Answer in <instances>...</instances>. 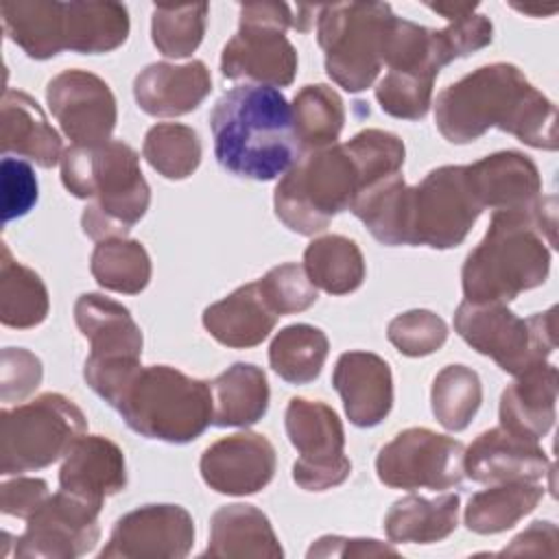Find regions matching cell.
Listing matches in <instances>:
<instances>
[{"instance_id": "1", "label": "cell", "mask_w": 559, "mask_h": 559, "mask_svg": "<svg viewBox=\"0 0 559 559\" xmlns=\"http://www.w3.org/2000/svg\"><path fill=\"white\" fill-rule=\"evenodd\" d=\"M404 155V142L382 129H365L345 144L308 151L275 186V214L290 231L314 236L349 210L367 186L400 173Z\"/></svg>"}, {"instance_id": "2", "label": "cell", "mask_w": 559, "mask_h": 559, "mask_svg": "<svg viewBox=\"0 0 559 559\" xmlns=\"http://www.w3.org/2000/svg\"><path fill=\"white\" fill-rule=\"evenodd\" d=\"M435 122L452 144L478 140L491 127L520 142L555 151L557 107L513 63H489L437 94Z\"/></svg>"}, {"instance_id": "3", "label": "cell", "mask_w": 559, "mask_h": 559, "mask_svg": "<svg viewBox=\"0 0 559 559\" xmlns=\"http://www.w3.org/2000/svg\"><path fill=\"white\" fill-rule=\"evenodd\" d=\"M555 197H542L524 210L493 212L485 238L469 251L461 280L465 301L507 304L542 286L555 245Z\"/></svg>"}, {"instance_id": "4", "label": "cell", "mask_w": 559, "mask_h": 559, "mask_svg": "<svg viewBox=\"0 0 559 559\" xmlns=\"http://www.w3.org/2000/svg\"><path fill=\"white\" fill-rule=\"evenodd\" d=\"M216 162L236 177L271 181L299 159V140L286 96L271 85L227 90L210 114Z\"/></svg>"}, {"instance_id": "5", "label": "cell", "mask_w": 559, "mask_h": 559, "mask_svg": "<svg viewBox=\"0 0 559 559\" xmlns=\"http://www.w3.org/2000/svg\"><path fill=\"white\" fill-rule=\"evenodd\" d=\"M61 181L76 199H87L81 227L94 240L124 238L146 214L151 188L138 153L122 140L72 144L61 155Z\"/></svg>"}, {"instance_id": "6", "label": "cell", "mask_w": 559, "mask_h": 559, "mask_svg": "<svg viewBox=\"0 0 559 559\" xmlns=\"http://www.w3.org/2000/svg\"><path fill=\"white\" fill-rule=\"evenodd\" d=\"M109 406L146 439L188 443L212 424V382L168 365H140Z\"/></svg>"}, {"instance_id": "7", "label": "cell", "mask_w": 559, "mask_h": 559, "mask_svg": "<svg viewBox=\"0 0 559 559\" xmlns=\"http://www.w3.org/2000/svg\"><path fill=\"white\" fill-rule=\"evenodd\" d=\"M395 13L384 2H336L319 9L317 39L328 76L347 92L371 87L382 70L389 26Z\"/></svg>"}, {"instance_id": "8", "label": "cell", "mask_w": 559, "mask_h": 559, "mask_svg": "<svg viewBox=\"0 0 559 559\" xmlns=\"http://www.w3.org/2000/svg\"><path fill=\"white\" fill-rule=\"evenodd\" d=\"M81 408L61 393H41L0 413V474H24L52 465L85 432Z\"/></svg>"}, {"instance_id": "9", "label": "cell", "mask_w": 559, "mask_h": 559, "mask_svg": "<svg viewBox=\"0 0 559 559\" xmlns=\"http://www.w3.org/2000/svg\"><path fill=\"white\" fill-rule=\"evenodd\" d=\"M454 330L511 376L546 362L557 347L555 308L520 319L504 304L463 301L454 312Z\"/></svg>"}, {"instance_id": "10", "label": "cell", "mask_w": 559, "mask_h": 559, "mask_svg": "<svg viewBox=\"0 0 559 559\" xmlns=\"http://www.w3.org/2000/svg\"><path fill=\"white\" fill-rule=\"evenodd\" d=\"M293 9L286 2L240 4L238 33L225 44L221 72L231 81L284 87L297 72V52L286 39Z\"/></svg>"}, {"instance_id": "11", "label": "cell", "mask_w": 559, "mask_h": 559, "mask_svg": "<svg viewBox=\"0 0 559 559\" xmlns=\"http://www.w3.org/2000/svg\"><path fill=\"white\" fill-rule=\"evenodd\" d=\"M480 212L483 205L472 190L467 166L435 168L421 183L406 186L404 245L459 247Z\"/></svg>"}, {"instance_id": "12", "label": "cell", "mask_w": 559, "mask_h": 559, "mask_svg": "<svg viewBox=\"0 0 559 559\" xmlns=\"http://www.w3.org/2000/svg\"><path fill=\"white\" fill-rule=\"evenodd\" d=\"M286 435L299 459L293 480L306 491H323L347 480L352 463L345 456V432L338 415L325 402L293 397L286 406Z\"/></svg>"}, {"instance_id": "13", "label": "cell", "mask_w": 559, "mask_h": 559, "mask_svg": "<svg viewBox=\"0 0 559 559\" xmlns=\"http://www.w3.org/2000/svg\"><path fill=\"white\" fill-rule=\"evenodd\" d=\"M465 445L428 428H406L380 448L376 474L393 489H448L463 480Z\"/></svg>"}, {"instance_id": "14", "label": "cell", "mask_w": 559, "mask_h": 559, "mask_svg": "<svg viewBox=\"0 0 559 559\" xmlns=\"http://www.w3.org/2000/svg\"><path fill=\"white\" fill-rule=\"evenodd\" d=\"M98 513V504L59 489L26 520L15 557L74 559L90 552L100 537Z\"/></svg>"}, {"instance_id": "15", "label": "cell", "mask_w": 559, "mask_h": 559, "mask_svg": "<svg viewBox=\"0 0 559 559\" xmlns=\"http://www.w3.org/2000/svg\"><path fill=\"white\" fill-rule=\"evenodd\" d=\"M46 100L74 144L107 142L116 127V98L109 85L87 70H63L52 76L46 85Z\"/></svg>"}, {"instance_id": "16", "label": "cell", "mask_w": 559, "mask_h": 559, "mask_svg": "<svg viewBox=\"0 0 559 559\" xmlns=\"http://www.w3.org/2000/svg\"><path fill=\"white\" fill-rule=\"evenodd\" d=\"M194 544L192 515L179 504H146L122 515L100 557L122 559H179Z\"/></svg>"}, {"instance_id": "17", "label": "cell", "mask_w": 559, "mask_h": 559, "mask_svg": "<svg viewBox=\"0 0 559 559\" xmlns=\"http://www.w3.org/2000/svg\"><path fill=\"white\" fill-rule=\"evenodd\" d=\"M205 485L227 496L264 489L275 474V448L258 432H236L205 448L199 461Z\"/></svg>"}, {"instance_id": "18", "label": "cell", "mask_w": 559, "mask_h": 559, "mask_svg": "<svg viewBox=\"0 0 559 559\" xmlns=\"http://www.w3.org/2000/svg\"><path fill=\"white\" fill-rule=\"evenodd\" d=\"M555 467L539 441L515 435L502 426L480 432L469 448H465L463 472L476 483H507V480H542Z\"/></svg>"}, {"instance_id": "19", "label": "cell", "mask_w": 559, "mask_h": 559, "mask_svg": "<svg viewBox=\"0 0 559 559\" xmlns=\"http://www.w3.org/2000/svg\"><path fill=\"white\" fill-rule=\"evenodd\" d=\"M332 384L343 400L354 426H378L393 406V376L384 358L371 352H345L338 356Z\"/></svg>"}, {"instance_id": "20", "label": "cell", "mask_w": 559, "mask_h": 559, "mask_svg": "<svg viewBox=\"0 0 559 559\" xmlns=\"http://www.w3.org/2000/svg\"><path fill=\"white\" fill-rule=\"evenodd\" d=\"M124 485V454L103 435H81L63 456L59 487L76 498L103 507L105 498L122 491Z\"/></svg>"}, {"instance_id": "21", "label": "cell", "mask_w": 559, "mask_h": 559, "mask_svg": "<svg viewBox=\"0 0 559 559\" xmlns=\"http://www.w3.org/2000/svg\"><path fill=\"white\" fill-rule=\"evenodd\" d=\"M212 90V76L203 61L151 63L133 81L138 107L157 118H173L194 111Z\"/></svg>"}, {"instance_id": "22", "label": "cell", "mask_w": 559, "mask_h": 559, "mask_svg": "<svg viewBox=\"0 0 559 559\" xmlns=\"http://www.w3.org/2000/svg\"><path fill=\"white\" fill-rule=\"evenodd\" d=\"M74 321L81 334L90 341L92 362H124L140 360L142 330L131 312L98 293H83L74 304Z\"/></svg>"}, {"instance_id": "23", "label": "cell", "mask_w": 559, "mask_h": 559, "mask_svg": "<svg viewBox=\"0 0 559 559\" xmlns=\"http://www.w3.org/2000/svg\"><path fill=\"white\" fill-rule=\"evenodd\" d=\"M467 177L483 210H524L542 199L539 170L518 151H500L469 164Z\"/></svg>"}, {"instance_id": "24", "label": "cell", "mask_w": 559, "mask_h": 559, "mask_svg": "<svg viewBox=\"0 0 559 559\" xmlns=\"http://www.w3.org/2000/svg\"><path fill=\"white\" fill-rule=\"evenodd\" d=\"M557 367L539 362L515 376L500 395V426L539 441L555 424Z\"/></svg>"}, {"instance_id": "25", "label": "cell", "mask_w": 559, "mask_h": 559, "mask_svg": "<svg viewBox=\"0 0 559 559\" xmlns=\"http://www.w3.org/2000/svg\"><path fill=\"white\" fill-rule=\"evenodd\" d=\"M0 146L2 155L26 157L41 168H52L63 155L59 133L52 129L37 100L20 90H4Z\"/></svg>"}, {"instance_id": "26", "label": "cell", "mask_w": 559, "mask_h": 559, "mask_svg": "<svg viewBox=\"0 0 559 559\" xmlns=\"http://www.w3.org/2000/svg\"><path fill=\"white\" fill-rule=\"evenodd\" d=\"M277 314L264 299L258 282L236 288L203 312V325L210 336L236 349L260 345L273 332Z\"/></svg>"}, {"instance_id": "27", "label": "cell", "mask_w": 559, "mask_h": 559, "mask_svg": "<svg viewBox=\"0 0 559 559\" xmlns=\"http://www.w3.org/2000/svg\"><path fill=\"white\" fill-rule=\"evenodd\" d=\"M205 557H282L284 550L269 518L253 504H225L210 520Z\"/></svg>"}, {"instance_id": "28", "label": "cell", "mask_w": 559, "mask_h": 559, "mask_svg": "<svg viewBox=\"0 0 559 559\" xmlns=\"http://www.w3.org/2000/svg\"><path fill=\"white\" fill-rule=\"evenodd\" d=\"M2 28L31 59H50L66 50V11L63 2L26 0L2 2Z\"/></svg>"}, {"instance_id": "29", "label": "cell", "mask_w": 559, "mask_h": 559, "mask_svg": "<svg viewBox=\"0 0 559 559\" xmlns=\"http://www.w3.org/2000/svg\"><path fill=\"white\" fill-rule=\"evenodd\" d=\"M459 504L456 493H443L439 498L404 496L384 515L386 537L395 544L441 542L456 528Z\"/></svg>"}, {"instance_id": "30", "label": "cell", "mask_w": 559, "mask_h": 559, "mask_svg": "<svg viewBox=\"0 0 559 559\" xmlns=\"http://www.w3.org/2000/svg\"><path fill=\"white\" fill-rule=\"evenodd\" d=\"M212 400L214 426H251L269 408L266 373L251 362H236L212 382Z\"/></svg>"}, {"instance_id": "31", "label": "cell", "mask_w": 559, "mask_h": 559, "mask_svg": "<svg viewBox=\"0 0 559 559\" xmlns=\"http://www.w3.org/2000/svg\"><path fill=\"white\" fill-rule=\"evenodd\" d=\"M66 50L109 52L129 35V11L120 2H63Z\"/></svg>"}, {"instance_id": "32", "label": "cell", "mask_w": 559, "mask_h": 559, "mask_svg": "<svg viewBox=\"0 0 559 559\" xmlns=\"http://www.w3.org/2000/svg\"><path fill=\"white\" fill-rule=\"evenodd\" d=\"M544 496L539 480L496 483L469 498L465 507V524L478 535H493L515 526L531 513Z\"/></svg>"}, {"instance_id": "33", "label": "cell", "mask_w": 559, "mask_h": 559, "mask_svg": "<svg viewBox=\"0 0 559 559\" xmlns=\"http://www.w3.org/2000/svg\"><path fill=\"white\" fill-rule=\"evenodd\" d=\"M50 301L41 277L11 255L7 242L0 247V321L7 328L28 330L48 314Z\"/></svg>"}, {"instance_id": "34", "label": "cell", "mask_w": 559, "mask_h": 559, "mask_svg": "<svg viewBox=\"0 0 559 559\" xmlns=\"http://www.w3.org/2000/svg\"><path fill=\"white\" fill-rule=\"evenodd\" d=\"M304 271L314 288L330 295L354 293L365 280V260L358 245L341 234L314 238L304 251Z\"/></svg>"}, {"instance_id": "35", "label": "cell", "mask_w": 559, "mask_h": 559, "mask_svg": "<svg viewBox=\"0 0 559 559\" xmlns=\"http://www.w3.org/2000/svg\"><path fill=\"white\" fill-rule=\"evenodd\" d=\"M330 341L323 330L295 323L275 334L269 347V362L273 371L290 384H308L319 373L328 358Z\"/></svg>"}, {"instance_id": "36", "label": "cell", "mask_w": 559, "mask_h": 559, "mask_svg": "<svg viewBox=\"0 0 559 559\" xmlns=\"http://www.w3.org/2000/svg\"><path fill=\"white\" fill-rule=\"evenodd\" d=\"M290 109L299 146L317 151L336 144L345 122V107L330 85H304L295 94Z\"/></svg>"}, {"instance_id": "37", "label": "cell", "mask_w": 559, "mask_h": 559, "mask_svg": "<svg viewBox=\"0 0 559 559\" xmlns=\"http://www.w3.org/2000/svg\"><path fill=\"white\" fill-rule=\"evenodd\" d=\"M90 271L103 288L135 295L148 286L151 258L138 240L107 238L94 247Z\"/></svg>"}, {"instance_id": "38", "label": "cell", "mask_w": 559, "mask_h": 559, "mask_svg": "<svg viewBox=\"0 0 559 559\" xmlns=\"http://www.w3.org/2000/svg\"><path fill=\"white\" fill-rule=\"evenodd\" d=\"M432 413L448 430H465L480 408L483 386L474 369L465 365H448L432 382Z\"/></svg>"}, {"instance_id": "39", "label": "cell", "mask_w": 559, "mask_h": 559, "mask_svg": "<svg viewBox=\"0 0 559 559\" xmlns=\"http://www.w3.org/2000/svg\"><path fill=\"white\" fill-rule=\"evenodd\" d=\"M142 155L162 177L186 179L201 164V140L192 127L159 122L148 129Z\"/></svg>"}, {"instance_id": "40", "label": "cell", "mask_w": 559, "mask_h": 559, "mask_svg": "<svg viewBox=\"0 0 559 559\" xmlns=\"http://www.w3.org/2000/svg\"><path fill=\"white\" fill-rule=\"evenodd\" d=\"M210 7L205 2L197 4H157L153 9L151 35L155 48L164 57L181 59L192 55L205 33Z\"/></svg>"}, {"instance_id": "41", "label": "cell", "mask_w": 559, "mask_h": 559, "mask_svg": "<svg viewBox=\"0 0 559 559\" xmlns=\"http://www.w3.org/2000/svg\"><path fill=\"white\" fill-rule=\"evenodd\" d=\"M435 76L430 72L389 70L376 85V98L384 114L402 120H419L428 114Z\"/></svg>"}, {"instance_id": "42", "label": "cell", "mask_w": 559, "mask_h": 559, "mask_svg": "<svg viewBox=\"0 0 559 559\" xmlns=\"http://www.w3.org/2000/svg\"><path fill=\"white\" fill-rule=\"evenodd\" d=\"M258 284L277 317L301 312L317 301L314 284L308 280L304 266L295 262L273 266Z\"/></svg>"}, {"instance_id": "43", "label": "cell", "mask_w": 559, "mask_h": 559, "mask_svg": "<svg viewBox=\"0 0 559 559\" xmlns=\"http://www.w3.org/2000/svg\"><path fill=\"white\" fill-rule=\"evenodd\" d=\"M386 336L404 356H428L445 343L448 325L430 310H408L389 323Z\"/></svg>"}, {"instance_id": "44", "label": "cell", "mask_w": 559, "mask_h": 559, "mask_svg": "<svg viewBox=\"0 0 559 559\" xmlns=\"http://www.w3.org/2000/svg\"><path fill=\"white\" fill-rule=\"evenodd\" d=\"M448 22L450 24L445 28L437 31L439 48L448 63L459 57H467V55L491 44L493 26H491L489 17L469 11L459 17H452Z\"/></svg>"}, {"instance_id": "45", "label": "cell", "mask_w": 559, "mask_h": 559, "mask_svg": "<svg viewBox=\"0 0 559 559\" xmlns=\"http://www.w3.org/2000/svg\"><path fill=\"white\" fill-rule=\"evenodd\" d=\"M0 397L2 402H20L31 395L44 376L41 360L22 347L2 349L0 360Z\"/></svg>"}, {"instance_id": "46", "label": "cell", "mask_w": 559, "mask_h": 559, "mask_svg": "<svg viewBox=\"0 0 559 559\" xmlns=\"http://www.w3.org/2000/svg\"><path fill=\"white\" fill-rule=\"evenodd\" d=\"M37 203V177L28 162L2 157V221L9 223L33 210Z\"/></svg>"}, {"instance_id": "47", "label": "cell", "mask_w": 559, "mask_h": 559, "mask_svg": "<svg viewBox=\"0 0 559 559\" xmlns=\"http://www.w3.org/2000/svg\"><path fill=\"white\" fill-rule=\"evenodd\" d=\"M48 485L41 478H13L0 487V509L4 515L28 520L46 500Z\"/></svg>"}, {"instance_id": "48", "label": "cell", "mask_w": 559, "mask_h": 559, "mask_svg": "<svg viewBox=\"0 0 559 559\" xmlns=\"http://www.w3.org/2000/svg\"><path fill=\"white\" fill-rule=\"evenodd\" d=\"M378 555L397 557V550L378 539L341 537V535L319 537L308 548V559H312V557H378Z\"/></svg>"}, {"instance_id": "49", "label": "cell", "mask_w": 559, "mask_h": 559, "mask_svg": "<svg viewBox=\"0 0 559 559\" xmlns=\"http://www.w3.org/2000/svg\"><path fill=\"white\" fill-rule=\"evenodd\" d=\"M544 539H557V526L552 522H533L500 555H548L539 544Z\"/></svg>"}, {"instance_id": "50", "label": "cell", "mask_w": 559, "mask_h": 559, "mask_svg": "<svg viewBox=\"0 0 559 559\" xmlns=\"http://www.w3.org/2000/svg\"><path fill=\"white\" fill-rule=\"evenodd\" d=\"M476 2H439V4H428V9H432L435 13L443 15L445 20H452V17H459L463 13H469V11H476Z\"/></svg>"}]
</instances>
